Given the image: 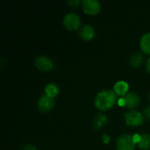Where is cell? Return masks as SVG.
Instances as JSON below:
<instances>
[{"instance_id":"cell-1","label":"cell","mask_w":150,"mask_h":150,"mask_svg":"<svg viewBox=\"0 0 150 150\" xmlns=\"http://www.w3.org/2000/svg\"><path fill=\"white\" fill-rule=\"evenodd\" d=\"M117 102V95L113 91L104 90L97 94L94 104L100 111H108L113 107Z\"/></svg>"},{"instance_id":"cell-2","label":"cell","mask_w":150,"mask_h":150,"mask_svg":"<svg viewBox=\"0 0 150 150\" xmlns=\"http://www.w3.org/2000/svg\"><path fill=\"white\" fill-rule=\"evenodd\" d=\"M63 25L69 31H76L80 28L81 18L76 13H68L63 18Z\"/></svg>"},{"instance_id":"cell-3","label":"cell","mask_w":150,"mask_h":150,"mask_svg":"<svg viewBox=\"0 0 150 150\" xmlns=\"http://www.w3.org/2000/svg\"><path fill=\"white\" fill-rule=\"evenodd\" d=\"M34 64L38 69L43 72H49L54 69V62L46 55L38 56L34 61Z\"/></svg>"},{"instance_id":"cell-4","label":"cell","mask_w":150,"mask_h":150,"mask_svg":"<svg viewBox=\"0 0 150 150\" xmlns=\"http://www.w3.org/2000/svg\"><path fill=\"white\" fill-rule=\"evenodd\" d=\"M135 142L134 141L133 136L129 134H124L120 136L116 143L117 150H134Z\"/></svg>"},{"instance_id":"cell-5","label":"cell","mask_w":150,"mask_h":150,"mask_svg":"<svg viewBox=\"0 0 150 150\" xmlns=\"http://www.w3.org/2000/svg\"><path fill=\"white\" fill-rule=\"evenodd\" d=\"M81 4L83 11L88 15L95 16L98 14L101 10L100 3L97 0H83Z\"/></svg>"},{"instance_id":"cell-6","label":"cell","mask_w":150,"mask_h":150,"mask_svg":"<svg viewBox=\"0 0 150 150\" xmlns=\"http://www.w3.org/2000/svg\"><path fill=\"white\" fill-rule=\"evenodd\" d=\"M125 120L127 125L130 127H138L141 126L144 121L143 115L138 111H130L125 115Z\"/></svg>"},{"instance_id":"cell-7","label":"cell","mask_w":150,"mask_h":150,"mask_svg":"<svg viewBox=\"0 0 150 150\" xmlns=\"http://www.w3.org/2000/svg\"><path fill=\"white\" fill-rule=\"evenodd\" d=\"M54 105V98H49L46 95L41 96L38 101V108L42 112H47L51 111Z\"/></svg>"},{"instance_id":"cell-8","label":"cell","mask_w":150,"mask_h":150,"mask_svg":"<svg viewBox=\"0 0 150 150\" xmlns=\"http://www.w3.org/2000/svg\"><path fill=\"white\" fill-rule=\"evenodd\" d=\"M122 98L124 100V106L129 109H133L140 104V97L134 92L127 93L126 96L122 97Z\"/></svg>"},{"instance_id":"cell-9","label":"cell","mask_w":150,"mask_h":150,"mask_svg":"<svg viewBox=\"0 0 150 150\" xmlns=\"http://www.w3.org/2000/svg\"><path fill=\"white\" fill-rule=\"evenodd\" d=\"M79 34L83 40H91L95 36V30L91 25H85L80 29Z\"/></svg>"},{"instance_id":"cell-10","label":"cell","mask_w":150,"mask_h":150,"mask_svg":"<svg viewBox=\"0 0 150 150\" xmlns=\"http://www.w3.org/2000/svg\"><path fill=\"white\" fill-rule=\"evenodd\" d=\"M129 90V86L128 83L124 82V81H119L115 83L114 88H113V91L116 93L117 96H121L124 97L127 94V91Z\"/></svg>"},{"instance_id":"cell-11","label":"cell","mask_w":150,"mask_h":150,"mask_svg":"<svg viewBox=\"0 0 150 150\" xmlns=\"http://www.w3.org/2000/svg\"><path fill=\"white\" fill-rule=\"evenodd\" d=\"M140 46L142 50L145 53L150 54V32L145 33L142 39H141V42H140Z\"/></svg>"},{"instance_id":"cell-12","label":"cell","mask_w":150,"mask_h":150,"mask_svg":"<svg viewBox=\"0 0 150 150\" xmlns=\"http://www.w3.org/2000/svg\"><path fill=\"white\" fill-rule=\"evenodd\" d=\"M59 94V88L57 87L56 84L54 83H48L46 87H45V95L54 98L57 95Z\"/></svg>"},{"instance_id":"cell-13","label":"cell","mask_w":150,"mask_h":150,"mask_svg":"<svg viewBox=\"0 0 150 150\" xmlns=\"http://www.w3.org/2000/svg\"><path fill=\"white\" fill-rule=\"evenodd\" d=\"M107 123V116L103 113H100L96 116L93 121V127L95 129H101Z\"/></svg>"},{"instance_id":"cell-14","label":"cell","mask_w":150,"mask_h":150,"mask_svg":"<svg viewBox=\"0 0 150 150\" xmlns=\"http://www.w3.org/2000/svg\"><path fill=\"white\" fill-rule=\"evenodd\" d=\"M138 146L140 149L143 150L150 149V134H144L141 135V140L138 143Z\"/></svg>"},{"instance_id":"cell-15","label":"cell","mask_w":150,"mask_h":150,"mask_svg":"<svg viewBox=\"0 0 150 150\" xmlns=\"http://www.w3.org/2000/svg\"><path fill=\"white\" fill-rule=\"evenodd\" d=\"M143 62V56L141 54H134L131 56L129 63L134 68H138L142 64Z\"/></svg>"},{"instance_id":"cell-16","label":"cell","mask_w":150,"mask_h":150,"mask_svg":"<svg viewBox=\"0 0 150 150\" xmlns=\"http://www.w3.org/2000/svg\"><path fill=\"white\" fill-rule=\"evenodd\" d=\"M80 4H82V2H80L79 0H69V1H68V4L72 8L77 7Z\"/></svg>"},{"instance_id":"cell-17","label":"cell","mask_w":150,"mask_h":150,"mask_svg":"<svg viewBox=\"0 0 150 150\" xmlns=\"http://www.w3.org/2000/svg\"><path fill=\"white\" fill-rule=\"evenodd\" d=\"M144 116H145L146 119H148L149 120H150V105L145 108V110H144Z\"/></svg>"},{"instance_id":"cell-18","label":"cell","mask_w":150,"mask_h":150,"mask_svg":"<svg viewBox=\"0 0 150 150\" xmlns=\"http://www.w3.org/2000/svg\"><path fill=\"white\" fill-rule=\"evenodd\" d=\"M22 150H37L36 148L33 145H30V144H27V145H25L24 148L22 149Z\"/></svg>"},{"instance_id":"cell-19","label":"cell","mask_w":150,"mask_h":150,"mask_svg":"<svg viewBox=\"0 0 150 150\" xmlns=\"http://www.w3.org/2000/svg\"><path fill=\"white\" fill-rule=\"evenodd\" d=\"M102 140H103V142H104V143L107 144V143H109V142L111 141V138H110L108 135L105 134V135H103V137H102Z\"/></svg>"},{"instance_id":"cell-20","label":"cell","mask_w":150,"mask_h":150,"mask_svg":"<svg viewBox=\"0 0 150 150\" xmlns=\"http://www.w3.org/2000/svg\"><path fill=\"white\" fill-rule=\"evenodd\" d=\"M133 138H134V142L138 144V143H139V142H140V140H141V135H139V134H135V135H134V136H133Z\"/></svg>"},{"instance_id":"cell-21","label":"cell","mask_w":150,"mask_h":150,"mask_svg":"<svg viewBox=\"0 0 150 150\" xmlns=\"http://www.w3.org/2000/svg\"><path fill=\"white\" fill-rule=\"evenodd\" d=\"M146 68H147V70H148V72H149L150 73V58L148 59V61H147V63H146Z\"/></svg>"},{"instance_id":"cell-22","label":"cell","mask_w":150,"mask_h":150,"mask_svg":"<svg viewBox=\"0 0 150 150\" xmlns=\"http://www.w3.org/2000/svg\"><path fill=\"white\" fill-rule=\"evenodd\" d=\"M149 99H150V93H149Z\"/></svg>"}]
</instances>
